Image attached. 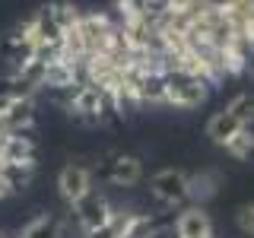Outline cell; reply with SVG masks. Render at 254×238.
Here are the masks:
<instances>
[{
  "label": "cell",
  "instance_id": "1",
  "mask_svg": "<svg viewBox=\"0 0 254 238\" xmlns=\"http://www.w3.org/2000/svg\"><path fill=\"white\" fill-rule=\"evenodd\" d=\"M206 102V83L188 73H165V105L172 108H197Z\"/></svg>",
  "mask_w": 254,
  "mask_h": 238
},
{
  "label": "cell",
  "instance_id": "2",
  "mask_svg": "<svg viewBox=\"0 0 254 238\" xmlns=\"http://www.w3.org/2000/svg\"><path fill=\"white\" fill-rule=\"evenodd\" d=\"M149 190L159 203L165 206H178L188 200V175L178 169H162L149 178Z\"/></svg>",
  "mask_w": 254,
  "mask_h": 238
},
{
  "label": "cell",
  "instance_id": "3",
  "mask_svg": "<svg viewBox=\"0 0 254 238\" xmlns=\"http://www.w3.org/2000/svg\"><path fill=\"white\" fill-rule=\"evenodd\" d=\"M92 181H95L92 169H86V165H79V162H70V165H64L61 175H58V190H61L64 200L73 206L79 197H86L92 190Z\"/></svg>",
  "mask_w": 254,
  "mask_h": 238
},
{
  "label": "cell",
  "instance_id": "4",
  "mask_svg": "<svg viewBox=\"0 0 254 238\" xmlns=\"http://www.w3.org/2000/svg\"><path fill=\"white\" fill-rule=\"evenodd\" d=\"M99 175H105L111 184H118V187H130V184H137L143 178V162L137 156L115 153V156H108V162L99 169Z\"/></svg>",
  "mask_w": 254,
  "mask_h": 238
},
{
  "label": "cell",
  "instance_id": "5",
  "mask_svg": "<svg viewBox=\"0 0 254 238\" xmlns=\"http://www.w3.org/2000/svg\"><path fill=\"white\" fill-rule=\"evenodd\" d=\"M111 206L105 197L99 194V190H89L86 197H79V200L73 203V213H76V222L83 226V232H92L95 226H102L108 216H111Z\"/></svg>",
  "mask_w": 254,
  "mask_h": 238
},
{
  "label": "cell",
  "instance_id": "6",
  "mask_svg": "<svg viewBox=\"0 0 254 238\" xmlns=\"http://www.w3.org/2000/svg\"><path fill=\"white\" fill-rule=\"evenodd\" d=\"M175 235L178 238H213V222L203 213V206H188L175 219Z\"/></svg>",
  "mask_w": 254,
  "mask_h": 238
},
{
  "label": "cell",
  "instance_id": "7",
  "mask_svg": "<svg viewBox=\"0 0 254 238\" xmlns=\"http://www.w3.org/2000/svg\"><path fill=\"white\" fill-rule=\"evenodd\" d=\"M219 190V175L216 172H197L188 175V200L194 206H203L206 200H213Z\"/></svg>",
  "mask_w": 254,
  "mask_h": 238
},
{
  "label": "cell",
  "instance_id": "8",
  "mask_svg": "<svg viewBox=\"0 0 254 238\" xmlns=\"http://www.w3.org/2000/svg\"><path fill=\"white\" fill-rule=\"evenodd\" d=\"M238 127H242V124H238L235 118L229 115L226 108H222V111H216V115H213L210 121H206V137H210L213 143H216V146H226V140L232 137V133L238 130Z\"/></svg>",
  "mask_w": 254,
  "mask_h": 238
},
{
  "label": "cell",
  "instance_id": "9",
  "mask_svg": "<svg viewBox=\"0 0 254 238\" xmlns=\"http://www.w3.org/2000/svg\"><path fill=\"white\" fill-rule=\"evenodd\" d=\"M222 149H226L232 159H251V153H254V130L251 127H238L232 137L226 140Z\"/></svg>",
  "mask_w": 254,
  "mask_h": 238
},
{
  "label": "cell",
  "instance_id": "10",
  "mask_svg": "<svg viewBox=\"0 0 254 238\" xmlns=\"http://www.w3.org/2000/svg\"><path fill=\"white\" fill-rule=\"evenodd\" d=\"M61 235H64V226L54 216H35L22 229L19 238H61Z\"/></svg>",
  "mask_w": 254,
  "mask_h": 238
},
{
  "label": "cell",
  "instance_id": "11",
  "mask_svg": "<svg viewBox=\"0 0 254 238\" xmlns=\"http://www.w3.org/2000/svg\"><path fill=\"white\" fill-rule=\"evenodd\" d=\"M226 111H229V115H232L242 127H251V124H254V92L235 95V99L226 105Z\"/></svg>",
  "mask_w": 254,
  "mask_h": 238
},
{
  "label": "cell",
  "instance_id": "12",
  "mask_svg": "<svg viewBox=\"0 0 254 238\" xmlns=\"http://www.w3.org/2000/svg\"><path fill=\"white\" fill-rule=\"evenodd\" d=\"M235 226H238V232H242V235L254 238V203H242L235 210Z\"/></svg>",
  "mask_w": 254,
  "mask_h": 238
}]
</instances>
